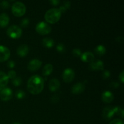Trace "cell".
Masks as SVG:
<instances>
[{
    "mask_svg": "<svg viewBox=\"0 0 124 124\" xmlns=\"http://www.w3.org/2000/svg\"><path fill=\"white\" fill-rule=\"evenodd\" d=\"M44 87V79L39 75L31 76L27 81V90L32 94H38L42 92Z\"/></svg>",
    "mask_w": 124,
    "mask_h": 124,
    "instance_id": "obj_1",
    "label": "cell"
},
{
    "mask_svg": "<svg viewBox=\"0 0 124 124\" xmlns=\"http://www.w3.org/2000/svg\"><path fill=\"white\" fill-rule=\"evenodd\" d=\"M61 17V13L59 8H52L46 12L44 18L46 21L50 24H55L59 21Z\"/></svg>",
    "mask_w": 124,
    "mask_h": 124,
    "instance_id": "obj_2",
    "label": "cell"
},
{
    "mask_svg": "<svg viewBox=\"0 0 124 124\" xmlns=\"http://www.w3.org/2000/svg\"><path fill=\"white\" fill-rule=\"evenodd\" d=\"M12 12L15 16H22L26 12V6L20 1L15 2L12 6Z\"/></svg>",
    "mask_w": 124,
    "mask_h": 124,
    "instance_id": "obj_3",
    "label": "cell"
},
{
    "mask_svg": "<svg viewBox=\"0 0 124 124\" xmlns=\"http://www.w3.org/2000/svg\"><path fill=\"white\" fill-rule=\"evenodd\" d=\"M7 36L12 39H18L22 36L23 34V30L20 27L16 25H10L7 29Z\"/></svg>",
    "mask_w": 124,
    "mask_h": 124,
    "instance_id": "obj_4",
    "label": "cell"
},
{
    "mask_svg": "<svg viewBox=\"0 0 124 124\" xmlns=\"http://www.w3.org/2000/svg\"><path fill=\"white\" fill-rule=\"evenodd\" d=\"M35 30L36 32L39 35H48L52 31V27L47 23L41 21L36 24Z\"/></svg>",
    "mask_w": 124,
    "mask_h": 124,
    "instance_id": "obj_5",
    "label": "cell"
},
{
    "mask_svg": "<svg viewBox=\"0 0 124 124\" xmlns=\"http://www.w3.org/2000/svg\"><path fill=\"white\" fill-rule=\"evenodd\" d=\"M75 73L73 69L70 68H67L64 70L62 75L63 81L66 83H70L72 82L75 79Z\"/></svg>",
    "mask_w": 124,
    "mask_h": 124,
    "instance_id": "obj_6",
    "label": "cell"
},
{
    "mask_svg": "<svg viewBox=\"0 0 124 124\" xmlns=\"http://www.w3.org/2000/svg\"><path fill=\"white\" fill-rule=\"evenodd\" d=\"M115 115V108L112 106H107L104 108L102 113V117L106 121L111 119Z\"/></svg>",
    "mask_w": 124,
    "mask_h": 124,
    "instance_id": "obj_7",
    "label": "cell"
},
{
    "mask_svg": "<svg viewBox=\"0 0 124 124\" xmlns=\"http://www.w3.org/2000/svg\"><path fill=\"white\" fill-rule=\"evenodd\" d=\"M10 56V51L7 47L0 45V62H5Z\"/></svg>",
    "mask_w": 124,
    "mask_h": 124,
    "instance_id": "obj_8",
    "label": "cell"
},
{
    "mask_svg": "<svg viewBox=\"0 0 124 124\" xmlns=\"http://www.w3.org/2000/svg\"><path fill=\"white\" fill-rule=\"evenodd\" d=\"M42 61L38 59H33L30 61L27 65L28 70L31 71H35L38 70L42 65Z\"/></svg>",
    "mask_w": 124,
    "mask_h": 124,
    "instance_id": "obj_9",
    "label": "cell"
},
{
    "mask_svg": "<svg viewBox=\"0 0 124 124\" xmlns=\"http://www.w3.org/2000/svg\"><path fill=\"white\" fill-rule=\"evenodd\" d=\"M12 98V91L10 88H6L0 91V98L3 101H8Z\"/></svg>",
    "mask_w": 124,
    "mask_h": 124,
    "instance_id": "obj_10",
    "label": "cell"
},
{
    "mask_svg": "<svg viewBox=\"0 0 124 124\" xmlns=\"http://www.w3.org/2000/svg\"><path fill=\"white\" fill-rule=\"evenodd\" d=\"M89 68L92 70H103L104 69V64L101 60H94L90 63Z\"/></svg>",
    "mask_w": 124,
    "mask_h": 124,
    "instance_id": "obj_11",
    "label": "cell"
},
{
    "mask_svg": "<svg viewBox=\"0 0 124 124\" xmlns=\"http://www.w3.org/2000/svg\"><path fill=\"white\" fill-rule=\"evenodd\" d=\"M85 88V84L82 82H77L73 85L71 92L74 94H79L84 91Z\"/></svg>",
    "mask_w": 124,
    "mask_h": 124,
    "instance_id": "obj_12",
    "label": "cell"
},
{
    "mask_svg": "<svg viewBox=\"0 0 124 124\" xmlns=\"http://www.w3.org/2000/svg\"><path fill=\"white\" fill-rule=\"evenodd\" d=\"M81 59L84 62L91 63L94 60V55L90 52H85L82 53L81 56Z\"/></svg>",
    "mask_w": 124,
    "mask_h": 124,
    "instance_id": "obj_13",
    "label": "cell"
},
{
    "mask_svg": "<svg viewBox=\"0 0 124 124\" xmlns=\"http://www.w3.org/2000/svg\"><path fill=\"white\" fill-rule=\"evenodd\" d=\"M101 99L104 102L108 104V103L111 102L113 101L114 95L110 91H104L102 93Z\"/></svg>",
    "mask_w": 124,
    "mask_h": 124,
    "instance_id": "obj_14",
    "label": "cell"
},
{
    "mask_svg": "<svg viewBox=\"0 0 124 124\" xmlns=\"http://www.w3.org/2000/svg\"><path fill=\"white\" fill-rule=\"evenodd\" d=\"M8 78L7 75L4 71H0V91L7 86L8 82Z\"/></svg>",
    "mask_w": 124,
    "mask_h": 124,
    "instance_id": "obj_15",
    "label": "cell"
},
{
    "mask_svg": "<svg viewBox=\"0 0 124 124\" xmlns=\"http://www.w3.org/2000/svg\"><path fill=\"white\" fill-rule=\"evenodd\" d=\"M29 46L26 44H21L18 47L16 50L17 54L20 57H24L29 53Z\"/></svg>",
    "mask_w": 124,
    "mask_h": 124,
    "instance_id": "obj_16",
    "label": "cell"
},
{
    "mask_svg": "<svg viewBox=\"0 0 124 124\" xmlns=\"http://www.w3.org/2000/svg\"><path fill=\"white\" fill-rule=\"evenodd\" d=\"M59 87H60V82L58 79L54 78L50 81L48 87L51 92L57 91L59 88Z\"/></svg>",
    "mask_w": 124,
    "mask_h": 124,
    "instance_id": "obj_17",
    "label": "cell"
},
{
    "mask_svg": "<svg viewBox=\"0 0 124 124\" xmlns=\"http://www.w3.org/2000/svg\"><path fill=\"white\" fill-rule=\"evenodd\" d=\"M10 18L8 15L6 13H2L0 14V27H6L9 23Z\"/></svg>",
    "mask_w": 124,
    "mask_h": 124,
    "instance_id": "obj_18",
    "label": "cell"
},
{
    "mask_svg": "<svg viewBox=\"0 0 124 124\" xmlns=\"http://www.w3.org/2000/svg\"><path fill=\"white\" fill-rule=\"evenodd\" d=\"M42 44L46 48H52L54 46V41L51 38H45L42 39Z\"/></svg>",
    "mask_w": 124,
    "mask_h": 124,
    "instance_id": "obj_19",
    "label": "cell"
},
{
    "mask_svg": "<svg viewBox=\"0 0 124 124\" xmlns=\"http://www.w3.org/2000/svg\"><path fill=\"white\" fill-rule=\"evenodd\" d=\"M53 70V65L51 64H47L42 69V75L44 76H47L50 75Z\"/></svg>",
    "mask_w": 124,
    "mask_h": 124,
    "instance_id": "obj_20",
    "label": "cell"
},
{
    "mask_svg": "<svg viewBox=\"0 0 124 124\" xmlns=\"http://www.w3.org/2000/svg\"><path fill=\"white\" fill-rule=\"evenodd\" d=\"M94 52L98 56H103L106 53V48L103 45H99L94 49Z\"/></svg>",
    "mask_w": 124,
    "mask_h": 124,
    "instance_id": "obj_21",
    "label": "cell"
},
{
    "mask_svg": "<svg viewBox=\"0 0 124 124\" xmlns=\"http://www.w3.org/2000/svg\"><path fill=\"white\" fill-rule=\"evenodd\" d=\"M115 108V113L117 115H119L120 116H121L122 119L124 118V109L122 108L121 107L119 106H116L114 107Z\"/></svg>",
    "mask_w": 124,
    "mask_h": 124,
    "instance_id": "obj_22",
    "label": "cell"
},
{
    "mask_svg": "<svg viewBox=\"0 0 124 124\" xmlns=\"http://www.w3.org/2000/svg\"><path fill=\"white\" fill-rule=\"evenodd\" d=\"M15 96L17 99H22L24 98V97L25 96V93L24 91L21 90H18L16 92Z\"/></svg>",
    "mask_w": 124,
    "mask_h": 124,
    "instance_id": "obj_23",
    "label": "cell"
},
{
    "mask_svg": "<svg viewBox=\"0 0 124 124\" xmlns=\"http://www.w3.org/2000/svg\"><path fill=\"white\" fill-rule=\"evenodd\" d=\"M12 83L15 86H19L22 83V79L21 77H16L12 79Z\"/></svg>",
    "mask_w": 124,
    "mask_h": 124,
    "instance_id": "obj_24",
    "label": "cell"
},
{
    "mask_svg": "<svg viewBox=\"0 0 124 124\" xmlns=\"http://www.w3.org/2000/svg\"><path fill=\"white\" fill-rule=\"evenodd\" d=\"M29 23H30V21H29V19L28 18H24L20 22L21 26L23 28L27 27L29 25Z\"/></svg>",
    "mask_w": 124,
    "mask_h": 124,
    "instance_id": "obj_25",
    "label": "cell"
},
{
    "mask_svg": "<svg viewBox=\"0 0 124 124\" xmlns=\"http://www.w3.org/2000/svg\"><path fill=\"white\" fill-rule=\"evenodd\" d=\"M56 50L59 53H64L65 51V46H64V45L63 44L59 43L56 46Z\"/></svg>",
    "mask_w": 124,
    "mask_h": 124,
    "instance_id": "obj_26",
    "label": "cell"
},
{
    "mask_svg": "<svg viewBox=\"0 0 124 124\" xmlns=\"http://www.w3.org/2000/svg\"><path fill=\"white\" fill-rule=\"evenodd\" d=\"M7 76H8V79H11L12 80L16 77V73L15 70H10L7 74Z\"/></svg>",
    "mask_w": 124,
    "mask_h": 124,
    "instance_id": "obj_27",
    "label": "cell"
},
{
    "mask_svg": "<svg viewBox=\"0 0 124 124\" xmlns=\"http://www.w3.org/2000/svg\"><path fill=\"white\" fill-rule=\"evenodd\" d=\"M72 53L75 56L81 57V54H82V52H81V50L79 49V48H74V49L73 50Z\"/></svg>",
    "mask_w": 124,
    "mask_h": 124,
    "instance_id": "obj_28",
    "label": "cell"
},
{
    "mask_svg": "<svg viewBox=\"0 0 124 124\" xmlns=\"http://www.w3.org/2000/svg\"><path fill=\"white\" fill-rule=\"evenodd\" d=\"M10 6L9 2L7 1H2L0 2V7L3 9H6Z\"/></svg>",
    "mask_w": 124,
    "mask_h": 124,
    "instance_id": "obj_29",
    "label": "cell"
},
{
    "mask_svg": "<svg viewBox=\"0 0 124 124\" xmlns=\"http://www.w3.org/2000/svg\"><path fill=\"white\" fill-rule=\"evenodd\" d=\"M109 124H124V121L121 119H115L111 121Z\"/></svg>",
    "mask_w": 124,
    "mask_h": 124,
    "instance_id": "obj_30",
    "label": "cell"
},
{
    "mask_svg": "<svg viewBox=\"0 0 124 124\" xmlns=\"http://www.w3.org/2000/svg\"><path fill=\"white\" fill-rule=\"evenodd\" d=\"M110 75H111V74H110V72L108 70H105L102 74V76L104 79H108L110 77Z\"/></svg>",
    "mask_w": 124,
    "mask_h": 124,
    "instance_id": "obj_31",
    "label": "cell"
},
{
    "mask_svg": "<svg viewBox=\"0 0 124 124\" xmlns=\"http://www.w3.org/2000/svg\"><path fill=\"white\" fill-rule=\"evenodd\" d=\"M59 96L58 94H55V95H53V96L51 98V101H52V102L56 103L58 102V101H59Z\"/></svg>",
    "mask_w": 124,
    "mask_h": 124,
    "instance_id": "obj_32",
    "label": "cell"
},
{
    "mask_svg": "<svg viewBox=\"0 0 124 124\" xmlns=\"http://www.w3.org/2000/svg\"><path fill=\"white\" fill-rule=\"evenodd\" d=\"M62 6L66 8V10L69 9L70 7V6H71V3H70V1H64V3H63Z\"/></svg>",
    "mask_w": 124,
    "mask_h": 124,
    "instance_id": "obj_33",
    "label": "cell"
},
{
    "mask_svg": "<svg viewBox=\"0 0 124 124\" xmlns=\"http://www.w3.org/2000/svg\"><path fill=\"white\" fill-rule=\"evenodd\" d=\"M119 80L121 81V82L122 83H124V71L122 70L121 72V73L119 75Z\"/></svg>",
    "mask_w": 124,
    "mask_h": 124,
    "instance_id": "obj_34",
    "label": "cell"
},
{
    "mask_svg": "<svg viewBox=\"0 0 124 124\" xmlns=\"http://www.w3.org/2000/svg\"><path fill=\"white\" fill-rule=\"evenodd\" d=\"M7 66L10 68V69H13L15 66V63L13 61H10L7 63Z\"/></svg>",
    "mask_w": 124,
    "mask_h": 124,
    "instance_id": "obj_35",
    "label": "cell"
},
{
    "mask_svg": "<svg viewBox=\"0 0 124 124\" xmlns=\"http://www.w3.org/2000/svg\"><path fill=\"white\" fill-rule=\"evenodd\" d=\"M110 86L113 88H117L119 86V84L117 82H112L110 84Z\"/></svg>",
    "mask_w": 124,
    "mask_h": 124,
    "instance_id": "obj_36",
    "label": "cell"
},
{
    "mask_svg": "<svg viewBox=\"0 0 124 124\" xmlns=\"http://www.w3.org/2000/svg\"><path fill=\"white\" fill-rule=\"evenodd\" d=\"M50 2L53 6H58V5H59V4L60 3V1H59V0H50Z\"/></svg>",
    "mask_w": 124,
    "mask_h": 124,
    "instance_id": "obj_37",
    "label": "cell"
},
{
    "mask_svg": "<svg viewBox=\"0 0 124 124\" xmlns=\"http://www.w3.org/2000/svg\"><path fill=\"white\" fill-rule=\"evenodd\" d=\"M12 124H21L19 123V122H13V123H12Z\"/></svg>",
    "mask_w": 124,
    "mask_h": 124,
    "instance_id": "obj_38",
    "label": "cell"
}]
</instances>
